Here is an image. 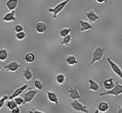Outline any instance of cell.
<instances>
[{
  "mask_svg": "<svg viewBox=\"0 0 122 113\" xmlns=\"http://www.w3.org/2000/svg\"><path fill=\"white\" fill-rule=\"evenodd\" d=\"M104 53L105 49L104 48L101 47L100 46L97 47L95 50H94V51H93L92 59L90 61V63L88 64V67H91L92 65H93L95 62H100L102 59V57H104Z\"/></svg>",
  "mask_w": 122,
  "mask_h": 113,
  "instance_id": "cell-1",
  "label": "cell"
},
{
  "mask_svg": "<svg viewBox=\"0 0 122 113\" xmlns=\"http://www.w3.org/2000/svg\"><path fill=\"white\" fill-rule=\"evenodd\" d=\"M69 94L70 99L73 101L77 100L78 99L81 98L79 92L77 87H71L69 89Z\"/></svg>",
  "mask_w": 122,
  "mask_h": 113,
  "instance_id": "cell-8",
  "label": "cell"
},
{
  "mask_svg": "<svg viewBox=\"0 0 122 113\" xmlns=\"http://www.w3.org/2000/svg\"><path fill=\"white\" fill-rule=\"evenodd\" d=\"M29 113H43V112H42V111H38V110H35V109H33V110L29 111Z\"/></svg>",
  "mask_w": 122,
  "mask_h": 113,
  "instance_id": "cell-34",
  "label": "cell"
},
{
  "mask_svg": "<svg viewBox=\"0 0 122 113\" xmlns=\"http://www.w3.org/2000/svg\"><path fill=\"white\" fill-rule=\"evenodd\" d=\"M39 92V91L37 90H33L32 89H29V90H27V92L25 93L23 96V105L31 102L34 99L35 96Z\"/></svg>",
  "mask_w": 122,
  "mask_h": 113,
  "instance_id": "cell-5",
  "label": "cell"
},
{
  "mask_svg": "<svg viewBox=\"0 0 122 113\" xmlns=\"http://www.w3.org/2000/svg\"><path fill=\"white\" fill-rule=\"evenodd\" d=\"M122 93V85L119 83L117 82L114 87L112 89L107 91L106 92H102L99 95V96L102 97L107 95L114 96H119Z\"/></svg>",
  "mask_w": 122,
  "mask_h": 113,
  "instance_id": "cell-2",
  "label": "cell"
},
{
  "mask_svg": "<svg viewBox=\"0 0 122 113\" xmlns=\"http://www.w3.org/2000/svg\"><path fill=\"white\" fill-rule=\"evenodd\" d=\"M27 88V85H23V86H21L20 87L17 89L15 90L13 93H12L11 95L9 97V99H10V100H11V99H13L14 98H16V97H18L19 95H21V93H22Z\"/></svg>",
  "mask_w": 122,
  "mask_h": 113,
  "instance_id": "cell-12",
  "label": "cell"
},
{
  "mask_svg": "<svg viewBox=\"0 0 122 113\" xmlns=\"http://www.w3.org/2000/svg\"><path fill=\"white\" fill-rule=\"evenodd\" d=\"M14 31L16 33L22 32V31H23V27L21 25H19V24L17 25L14 28Z\"/></svg>",
  "mask_w": 122,
  "mask_h": 113,
  "instance_id": "cell-31",
  "label": "cell"
},
{
  "mask_svg": "<svg viewBox=\"0 0 122 113\" xmlns=\"http://www.w3.org/2000/svg\"><path fill=\"white\" fill-rule=\"evenodd\" d=\"M117 113H122V108L121 106H120V105L118 107L117 112Z\"/></svg>",
  "mask_w": 122,
  "mask_h": 113,
  "instance_id": "cell-35",
  "label": "cell"
},
{
  "mask_svg": "<svg viewBox=\"0 0 122 113\" xmlns=\"http://www.w3.org/2000/svg\"><path fill=\"white\" fill-rule=\"evenodd\" d=\"M71 35L70 34L68 35L67 36L65 37L64 38H63V40L62 42L61 43V45H67V46H69L70 44V42L71 41Z\"/></svg>",
  "mask_w": 122,
  "mask_h": 113,
  "instance_id": "cell-24",
  "label": "cell"
},
{
  "mask_svg": "<svg viewBox=\"0 0 122 113\" xmlns=\"http://www.w3.org/2000/svg\"><path fill=\"white\" fill-rule=\"evenodd\" d=\"M46 93L49 101L54 104L57 107H59V101H58V98L56 93L53 92H51V91H46Z\"/></svg>",
  "mask_w": 122,
  "mask_h": 113,
  "instance_id": "cell-7",
  "label": "cell"
},
{
  "mask_svg": "<svg viewBox=\"0 0 122 113\" xmlns=\"http://www.w3.org/2000/svg\"><path fill=\"white\" fill-rule=\"evenodd\" d=\"M21 67V65L20 64H19V63H17L15 61H13V62H10L8 64L6 65L4 67V69L7 71L11 72V73H14V72L16 71Z\"/></svg>",
  "mask_w": 122,
  "mask_h": 113,
  "instance_id": "cell-9",
  "label": "cell"
},
{
  "mask_svg": "<svg viewBox=\"0 0 122 113\" xmlns=\"http://www.w3.org/2000/svg\"><path fill=\"white\" fill-rule=\"evenodd\" d=\"M89 90L93 91V92H97L99 89H100V86L98 84L93 80L92 79H89Z\"/></svg>",
  "mask_w": 122,
  "mask_h": 113,
  "instance_id": "cell-16",
  "label": "cell"
},
{
  "mask_svg": "<svg viewBox=\"0 0 122 113\" xmlns=\"http://www.w3.org/2000/svg\"><path fill=\"white\" fill-rule=\"evenodd\" d=\"M35 60V55L32 53H27L25 56V61L27 63H30Z\"/></svg>",
  "mask_w": 122,
  "mask_h": 113,
  "instance_id": "cell-21",
  "label": "cell"
},
{
  "mask_svg": "<svg viewBox=\"0 0 122 113\" xmlns=\"http://www.w3.org/2000/svg\"><path fill=\"white\" fill-rule=\"evenodd\" d=\"M13 99H14V101L15 102V103L16 104V105H17V106L23 105V99H22V98H20V97H16V98H14Z\"/></svg>",
  "mask_w": 122,
  "mask_h": 113,
  "instance_id": "cell-29",
  "label": "cell"
},
{
  "mask_svg": "<svg viewBox=\"0 0 122 113\" xmlns=\"http://www.w3.org/2000/svg\"><path fill=\"white\" fill-rule=\"evenodd\" d=\"M11 113H21V111H20V108L18 107H17L16 108L11 110Z\"/></svg>",
  "mask_w": 122,
  "mask_h": 113,
  "instance_id": "cell-32",
  "label": "cell"
},
{
  "mask_svg": "<svg viewBox=\"0 0 122 113\" xmlns=\"http://www.w3.org/2000/svg\"><path fill=\"white\" fill-rule=\"evenodd\" d=\"M26 37V34L22 31V32H18V33H16L15 34V37H16V39L19 41H21L24 39Z\"/></svg>",
  "mask_w": 122,
  "mask_h": 113,
  "instance_id": "cell-28",
  "label": "cell"
},
{
  "mask_svg": "<svg viewBox=\"0 0 122 113\" xmlns=\"http://www.w3.org/2000/svg\"><path fill=\"white\" fill-rule=\"evenodd\" d=\"M71 107L72 108L74 111L76 112H81L83 113H89V111L87 109V107L82 105L80 102H79L77 100L73 101L70 103Z\"/></svg>",
  "mask_w": 122,
  "mask_h": 113,
  "instance_id": "cell-4",
  "label": "cell"
},
{
  "mask_svg": "<svg viewBox=\"0 0 122 113\" xmlns=\"http://www.w3.org/2000/svg\"><path fill=\"white\" fill-rule=\"evenodd\" d=\"M71 29L69 28H64L60 31V35L61 38H64L65 37L67 36L70 34V32H71Z\"/></svg>",
  "mask_w": 122,
  "mask_h": 113,
  "instance_id": "cell-26",
  "label": "cell"
},
{
  "mask_svg": "<svg viewBox=\"0 0 122 113\" xmlns=\"http://www.w3.org/2000/svg\"><path fill=\"white\" fill-rule=\"evenodd\" d=\"M6 107H7V108L9 110L11 111L13 109L16 108L17 107V105H16V104L15 103V102L14 101V100L11 99V100L8 101L7 102V104H6Z\"/></svg>",
  "mask_w": 122,
  "mask_h": 113,
  "instance_id": "cell-25",
  "label": "cell"
},
{
  "mask_svg": "<svg viewBox=\"0 0 122 113\" xmlns=\"http://www.w3.org/2000/svg\"><path fill=\"white\" fill-rule=\"evenodd\" d=\"M95 1L97 3L99 4L107 3V0H95Z\"/></svg>",
  "mask_w": 122,
  "mask_h": 113,
  "instance_id": "cell-33",
  "label": "cell"
},
{
  "mask_svg": "<svg viewBox=\"0 0 122 113\" xmlns=\"http://www.w3.org/2000/svg\"><path fill=\"white\" fill-rule=\"evenodd\" d=\"M8 56V51L6 49H1L0 50V61L4 62Z\"/></svg>",
  "mask_w": 122,
  "mask_h": 113,
  "instance_id": "cell-23",
  "label": "cell"
},
{
  "mask_svg": "<svg viewBox=\"0 0 122 113\" xmlns=\"http://www.w3.org/2000/svg\"><path fill=\"white\" fill-rule=\"evenodd\" d=\"M107 60L108 63H109L110 66L111 68H112V71L114 72V74H115L117 76L119 77V79H120V80H122V70L121 69H120V67H119V65H117L114 61H112V60L111 59V58H110V57H108V58L107 59Z\"/></svg>",
  "mask_w": 122,
  "mask_h": 113,
  "instance_id": "cell-6",
  "label": "cell"
},
{
  "mask_svg": "<svg viewBox=\"0 0 122 113\" xmlns=\"http://www.w3.org/2000/svg\"><path fill=\"white\" fill-rule=\"evenodd\" d=\"M70 1V0H64V1H62V2H60L56 6L52 8L50 7L48 10V11L50 13L52 14V18L54 19H56L57 18L58 14L65 8L66 6H67L68 3Z\"/></svg>",
  "mask_w": 122,
  "mask_h": 113,
  "instance_id": "cell-3",
  "label": "cell"
},
{
  "mask_svg": "<svg viewBox=\"0 0 122 113\" xmlns=\"http://www.w3.org/2000/svg\"><path fill=\"white\" fill-rule=\"evenodd\" d=\"M15 10L7 13L2 17V21L4 22H11L15 20Z\"/></svg>",
  "mask_w": 122,
  "mask_h": 113,
  "instance_id": "cell-11",
  "label": "cell"
},
{
  "mask_svg": "<svg viewBox=\"0 0 122 113\" xmlns=\"http://www.w3.org/2000/svg\"><path fill=\"white\" fill-rule=\"evenodd\" d=\"M66 62L67 63L69 66H73L77 63V61L76 58L74 56H72V55L68 56L66 59Z\"/></svg>",
  "mask_w": 122,
  "mask_h": 113,
  "instance_id": "cell-20",
  "label": "cell"
},
{
  "mask_svg": "<svg viewBox=\"0 0 122 113\" xmlns=\"http://www.w3.org/2000/svg\"><path fill=\"white\" fill-rule=\"evenodd\" d=\"M115 84L114 82V79L112 78L106 79L103 81V87L106 90H109L112 89L114 86Z\"/></svg>",
  "mask_w": 122,
  "mask_h": 113,
  "instance_id": "cell-14",
  "label": "cell"
},
{
  "mask_svg": "<svg viewBox=\"0 0 122 113\" xmlns=\"http://www.w3.org/2000/svg\"><path fill=\"white\" fill-rule=\"evenodd\" d=\"M19 0H7L6 2V7L9 11L15 10L18 4Z\"/></svg>",
  "mask_w": 122,
  "mask_h": 113,
  "instance_id": "cell-15",
  "label": "cell"
},
{
  "mask_svg": "<svg viewBox=\"0 0 122 113\" xmlns=\"http://www.w3.org/2000/svg\"><path fill=\"white\" fill-rule=\"evenodd\" d=\"M56 82L58 85H61L64 83L66 80V77L64 74H59L57 75L56 78Z\"/></svg>",
  "mask_w": 122,
  "mask_h": 113,
  "instance_id": "cell-22",
  "label": "cell"
},
{
  "mask_svg": "<svg viewBox=\"0 0 122 113\" xmlns=\"http://www.w3.org/2000/svg\"><path fill=\"white\" fill-rule=\"evenodd\" d=\"M108 108H109V105H108V103L106 102H101L98 105L97 110H98L99 112L104 113L108 111Z\"/></svg>",
  "mask_w": 122,
  "mask_h": 113,
  "instance_id": "cell-19",
  "label": "cell"
},
{
  "mask_svg": "<svg viewBox=\"0 0 122 113\" xmlns=\"http://www.w3.org/2000/svg\"><path fill=\"white\" fill-rule=\"evenodd\" d=\"M8 99V96L7 95H4L1 98H0V109L4 106L6 101Z\"/></svg>",
  "mask_w": 122,
  "mask_h": 113,
  "instance_id": "cell-30",
  "label": "cell"
},
{
  "mask_svg": "<svg viewBox=\"0 0 122 113\" xmlns=\"http://www.w3.org/2000/svg\"><path fill=\"white\" fill-rule=\"evenodd\" d=\"M1 65H0V71H1Z\"/></svg>",
  "mask_w": 122,
  "mask_h": 113,
  "instance_id": "cell-37",
  "label": "cell"
},
{
  "mask_svg": "<svg viewBox=\"0 0 122 113\" xmlns=\"http://www.w3.org/2000/svg\"><path fill=\"white\" fill-rule=\"evenodd\" d=\"M33 86L36 90L38 91H41L43 89V85L39 80H35L33 82Z\"/></svg>",
  "mask_w": 122,
  "mask_h": 113,
  "instance_id": "cell-27",
  "label": "cell"
},
{
  "mask_svg": "<svg viewBox=\"0 0 122 113\" xmlns=\"http://www.w3.org/2000/svg\"><path fill=\"white\" fill-rule=\"evenodd\" d=\"M80 23V31L81 32H85V31L91 30L92 29V26L88 22L85 21V20H81L79 21Z\"/></svg>",
  "mask_w": 122,
  "mask_h": 113,
  "instance_id": "cell-13",
  "label": "cell"
},
{
  "mask_svg": "<svg viewBox=\"0 0 122 113\" xmlns=\"http://www.w3.org/2000/svg\"><path fill=\"white\" fill-rule=\"evenodd\" d=\"M46 25L44 22H38L36 25L35 31L38 34H41L46 31Z\"/></svg>",
  "mask_w": 122,
  "mask_h": 113,
  "instance_id": "cell-18",
  "label": "cell"
},
{
  "mask_svg": "<svg viewBox=\"0 0 122 113\" xmlns=\"http://www.w3.org/2000/svg\"><path fill=\"white\" fill-rule=\"evenodd\" d=\"M23 76L25 80L26 81H29L32 79L33 75H32V73L29 67H27L24 69V70L23 71Z\"/></svg>",
  "mask_w": 122,
  "mask_h": 113,
  "instance_id": "cell-17",
  "label": "cell"
},
{
  "mask_svg": "<svg viewBox=\"0 0 122 113\" xmlns=\"http://www.w3.org/2000/svg\"><path fill=\"white\" fill-rule=\"evenodd\" d=\"M94 113H100V112H99L98 110H95V111H94Z\"/></svg>",
  "mask_w": 122,
  "mask_h": 113,
  "instance_id": "cell-36",
  "label": "cell"
},
{
  "mask_svg": "<svg viewBox=\"0 0 122 113\" xmlns=\"http://www.w3.org/2000/svg\"><path fill=\"white\" fill-rule=\"evenodd\" d=\"M86 16L90 23H95L99 19V16L95 13V11L91 10L89 11L86 13Z\"/></svg>",
  "mask_w": 122,
  "mask_h": 113,
  "instance_id": "cell-10",
  "label": "cell"
}]
</instances>
